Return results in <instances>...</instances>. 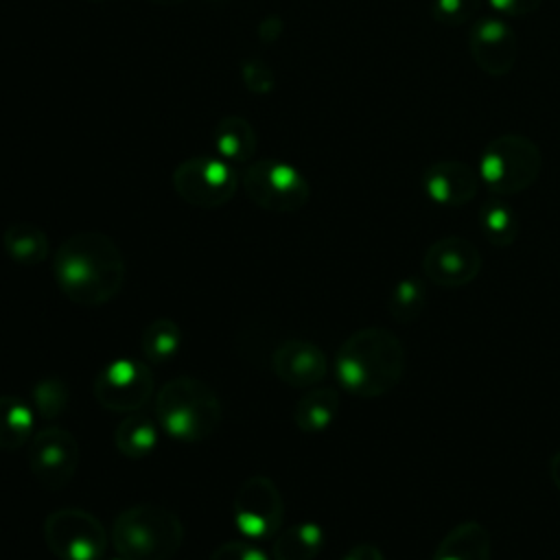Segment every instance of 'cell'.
<instances>
[{
  "label": "cell",
  "mask_w": 560,
  "mask_h": 560,
  "mask_svg": "<svg viewBox=\"0 0 560 560\" xmlns=\"http://www.w3.org/2000/svg\"><path fill=\"white\" fill-rule=\"evenodd\" d=\"M238 186L236 171L214 155H192L173 171V188L190 206L219 208L228 203Z\"/></svg>",
  "instance_id": "obj_8"
},
{
  "label": "cell",
  "mask_w": 560,
  "mask_h": 560,
  "mask_svg": "<svg viewBox=\"0 0 560 560\" xmlns=\"http://www.w3.org/2000/svg\"><path fill=\"white\" fill-rule=\"evenodd\" d=\"M542 155L534 140L503 133L490 140L479 160V179L494 195H518L540 175Z\"/></svg>",
  "instance_id": "obj_5"
},
{
  "label": "cell",
  "mask_w": 560,
  "mask_h": 560,
  "mask_svg": "<svg viewBox=\"0 0 560 560\" xmlns=\"http://www.w3.org/2000/svg\"><path fill=\"white\" fill-rule=\"evenodd\" d=\"M479 173L462 160H435L422 173L427 197L446 208H459L472 201L479 190Z\"/></svg>",
  "instance_id": "obj_15"
},
{
  "label": "cell",
  "mask_w": 560,
  "mask_h": 560,
  "mask_svg": "<svg viewBox=\"0 0 560 560\" xmlns=\"http://www.w3.org/2000/svg\"><path fill=\"white\" fill-rule=\"evenodd\" d=\"M481 9V0H433V18L446 26H459L475 22Z\"/></svg>",
  "instance_id": "obj_27"
},
{
  "label": "cell",
  "mask_w": 560,
  "mask_h": 560,
  "mask_svg": "<svg viewBox=\"0 0 560 560\" xmlns=\"http://www.w3.org/2000/svg\"><path fill=\"white\" fill-rule=\"evenodd\" d=\"M407 352L398 335L383 326L354 330L339 346L335 374L343 392L357 398L389 394L405 376Z\"/></svg>",
  "instance_id": "obj_2"
},
{
  "label": "cell",
  "mask_w": 560,
  "mask_h": 560,
  "mask_svg": "<svg viewBox=\"0 0 560 560\" xmlns=\"http://www.w3.org/2000/svg\"><path fill=\"white\" fill-rule=\"evenodd\" d=\"M479 228H481V234L494 247H510L518 236V219L514 210L497 199L481 206Z\"/></svg>",
  "instance_id": "obj_24"
},
{
  "label": "cell",
  "mask_w": 560,
  "mask_h": 560,
  "mask_svg": "<svg viewBox=\"0 0 560 560\" xmlns=\"http://www.w3.org/2000/svg\"><path fill=\"white\" fill-rule=\"evenodd\" d=\"M221 418V400L201 378L175 376L155 394V420L179 442H201L210 438L219 429Z\"/></svg>",
  "instance_id": "obj_3"
},
{
  "label": "cell",
  "mask_w": 560,
  "mask_h": 560,
  "mask_svg": "<svg viewBox=\"0 0 560 560\" xmlns=\"http://www.w3.org/2000/svg\"><path fill=\"white\" fill-rule=\"evenodd\" d=\"M492 538L479 521H462L451 527L433 551V560H490Z\"/></svg>",
  "instance_id": "obj_16"
},
{
  "label": "cell",
  "mask_w": 560,
  "mask_h": 560,
  "mask_svg": "<svg viewBox=\"0 0 560 560\" xmlns=\"http://www.w3.org/2000/svg\"><path fill=\"white\" fill-rule=\"evenodd\" d=\"M243 190L254 206L278 214L300 210L311 197L306 177L278 158L254 160L243 173Z\"/></svg>",
  "instance_id": "obj_6"
},
{
  "label": "cell",
  "mask_w": 560,
  "mask_h": 560,
  "mask_svg": "<svg viewBox=\"0 0 560 560\" xmlns=\"http://www.w3.org/2000/svg\"><path fill=\"white\" fill-rule=\"evenodd\" d=\"M232 514L236 529L245 538L262 540L278 534L284 516V501L273 479L265 475L247 477L234 494Z\"/></svg>",
  "instance_id": "obj_9"
},
{
  "label": "cell",
  "mask_w": 560,
  "mask_h": 560,
  "mask_svg": "<svg viewBox=\"0 0 560 560\" xmlns=\"http://www.w3.org/2000/svg\"><path fill=\"white\" fill-rule=\"evenodd\" d=\"M273 374L291 387H313L328 374L326 352L308 339H287L271 354Z\"/></svg>",
  "instance_id": "obj_14"
},
{
  "label": "cell",
  "mask_w": 560,
  "mask_h": 560,
  "mask_svg": "<svg viewBox=\"0 0 560 560\" xmlns=\"http://www.w3.org/2000/svg\"><path fill=\"white\" fill-rule=\"evenodd\" d=\"M90 2H105V0H90Z\"/></svg>",
  "instance_id": "obj_35"
},
{
  "label": "cell",
  "mask_w": 560,
  "mask_h": 560,
  "mask_svg": "<svg viewBox=\"0 0 560 560\" xmlns=\"http://www.w3.org/2000/svg\"><path fill=\"white\" fill-rule=\"evenodd\" d=\"M427 306V289L418 278H405L394 284L387 298V311L398 324L416 322Z\"/></svg>",
  "instance_id": "obj_25"
},
{
  "label": "cell",
  "mask_w": 560,
  "mask_h": 560,
  "mask_svg": "<svg viewBox=\"0 0 560 560\" xmlns=\"http://www.w3.org/2000/svg\"><path fill=\"white\" fill-rule=\"evenodd\" d=\"M140 348H142V357L149 363L171 361L182 348V328H179V324L168 319V317L153 319L142 330Z\"/></svg>",
  "instance_id": "obj_23"
},
{
  "label": "cell",
  "mask_w": 560,
  "mask_h": 560,
  "mask_svg": "<svg viewBox=\"0 0 560 560\" xmlns=\"http://www.w3.org/2000/svg\"><path fill=\"white\" fill-rule=\"evenodd\" d=\"M214 149L225 162H247L256 153V131L243 116H223L214 127Z\"/></svg>",
  "instance_id": "obj_19"
},
{
  "label": "cell",
  "mask_w": 560,
  "mask_h": 560,
  "mask_svg": "<svg viewBox=\"0 0 560 560\" xmlns=\"http://www.w3.org/2000/svg\"><path fill=\"white\" fill-rule=\"evenodd\" d=\"M341 560H385L381 547L372 545V542H359L354 547H350Z\"/></svg>",
  "instance_id": "obj_31"
},
{
  "label": "cell",
  "mask_w": 560,
  "mask_h": 560,
  "mask_svg": "<svg viewBox=\"0 0 560 560\" xmlns=\"http://www.w3.org/2000/svg\"><path fill=\"white\" fill-rule=\"evenodd\" d=\"M52 273L57 287L72 304L103 306L125 284V258L114 238L85 230L59 245L52 258Z\"/></svg>",
  "instance_id": "obj_1"
},
{
  "label": "cell",
  "mask_w": 560,
  "mask_h": 560,
  "mask_svg": "<svg viewBox=\"0 0 560 560\" xmlns=\"http://www.w3.org/2000/svg\"><path fill=\"white\" fill-rule=\"evenodd\" d=\"M158 444V420L149 413L131 411L114 431V446L129 459H142Z\"/></svg>",
  "instance_id": "obj_21"
},
{
  "label": "cell",
  "mask_w": 560,
  "mask_h": 560,
  "mask_svg": "<svg viewBox=\"0 0 560 560\" xmlns=\"http://www.w3.org/2000/svg\"><path fill=\"white\" fill-rule=\"evenodd\" d=\"M549 475H551L553 486L560 490V451H556L551 462H549Z\"/></svg>",
  "instance_id": "obj_32"
},
{
  "label": "cell",
  "mask_w": 560,
  "mask_h": 560,
  "mask_svg": "<svg viewBox=\"0 0 560 560\" xmlns=\"http://www.w3.org/2000/svg\"><path fill=\"white\" fill-rule=\"evenodd\" d=\"M339 405L341 398L335 387H315L298 398L293 422L304 433H322L335 422Z\"/></svg>",
  "instance_id": "obj_17"
},
{
  "label": "cell",
  "mask_w": 560,
  "mask_h": 560,
  "mask_svg": "<svg viewBox=\"0 0 560 560\" xmlns=\"http://www.w3.org/2000/svg\"><path fill=\"white\" fill-rule=\"evenodd\" d=\"M112 540L125 560H171L184 542V523L160 503H136L112 525Z\"/></svg>",
  "instance_id": "obj_4"
},
{
  "label": "cell",
  "mask_w": 560,
  "mask_h": 560,
  "mask_svg": "<svg viewBox=\"0 0 560 560\" xmlns=\"http://www.w3.org/2000/svg\"><path fill=\"white\" fill-rule=\"evenodd\" d=\"M151 394L153 374L149 363L142 359H114L94 378V398L109 411H140Z\"/></svg>",
  "instance_id": "obj_10"
},
{
  "label": "cell",
  "mask_w": 560,
  "mask_h": 560,
  "mask_svg": "<svg viewBox=\"0 0 560 560\" xmlns=\"http://www.w3.org/2000/svg\"><path fill=\"white\" fill-rule=\"evenodd\" d=\"M28 470L44 490H61L79 466V444L68 429L46 427L26 444Z\"/></svg>",
  "instance_id": "obj_11"
},
{
  "label": "cell",
  "mask_w": 560,
  "mask_h": 560,
  "mask_svg": "<svg viewBox=\"0 0 560 560\" xmlns=\"http://www.w3.org/2000/svg\"><path fill=\"white\" fill-rule=\"evenodd\" d=\"M241 74H243V83L247 85L249 92L267 94V92L273 90V72H271V68L265 61L256 59V57L243 61Z\"/></svg>",
  "instance_id": "obj_28"
},
{
  "label": "cell",
  "mask_w": 560,
  "mask_h": 560,
  "mask_svg": "<svg viewBox=\"0 0 560 560\" xmlns=\"http://www.w3.org/2000/svg\"><path fill=\"white\" fill-rule=\"evenodd\" d=\"M35 411L13 394H0V451H15L31 442Z\"/></svg>",
  "instance_id": "obj_18"
},
{
  "label": "cell",
  "mask_w": 560,
  "mask_h": 560,
  "mask_svg": "<svg viewBox=\"0 0 560 560\" xmlns=\"http://www.w3.org/2000/svg\"><path fill=\"white\" fill-rule=\"evenodd\" d=\"M481 265L479 247L464 236H442L433 241L422 256V273L442 289L470 284L479 276Z\"/></svg>",
  "instance_id": "obj_12"
},
{
  "label": "cell",
  "mask_w": 560,
  "mask_h": 560,
  "mask_svg": "<svg viewBox=\"0 0 560 560\" xmlns=\"http://www.w3.org/2000/svg\"><path fill=\"white\" fill-rule=\"evenodd\" d=\"M112 560H125V558H122V556H118V558H112Z\"/></svg>",
  "instance_id": "obj_34"
},
{
  "label": "cell",
  "mask_w": 560,
  "mask_h": 560,
  "mask_svg": "<svg viewBox=\"0 0 560 560\" xmlns=\"http://www.w3.org/2000/svg\"><path fill=\"white\" fill-rule=\"evenodd\" d=\"M324 529L313 521H302L284 532H278L271 558L273 560H313L324 547Z\"/></svg>",
  "instance_id": "obj_20"
},
{
  "label": "cell",
  "mask_w": 560,
  "mask_h": 560,
  "mask_svg": "<svg viewBox=\"0 0 560 560\" xmlns=\"http://www.w3.org/2000/svg\"><path fill=\"white\" fill-rule=\"evenodd\" d=\"M468 46L472 61L492 77L510 74L518 59V37L501 15L477 18Z\"/></svg>",
  "instance_id": "obj_13"
},
{
  "label": "cell",
  "mask_w": 560,
  "mask_h": 560,
  "mask_svg": "<svg viewBox=\"0 0 560 560\" xmlns=\"http://www.w3.org/2000/svg\"><path fill=\"white\" fill-rule=\"evenodd\" d=\"M68 400H70L68 385L59 376H46V378L37 381V385L33 387L35 411L46 420L61 416L68 407Z\"/></svg>",
  "instance_id": "obj_26"
},
{
  "label": "cell",
  "mask_w": 560,
  "mask_h": 560,
  "mask_svg": "<svg viewBox=\"0 0 560 560\" xmlns=\"http://www.w3.org/2000/svg\"><path fill=\"white\" fill-rule=\"evenodd\" d=\"M208 560H269V556L247 540H230L219 545Z\"/></svg>",
  "instance_id": "obj_29"
},
{
  "label": "cell",
  "mask_w": 560,
  "mask_h": 560,
  "mask_svg": "<svg viewBox=\"0 0 560 560\" xmlns=\"http://www.w3.org/2000/svg\"><path fill=\"white\" fill-rule=\"evenodd\" d=\"M44 542L59 560H101L107 551V532L96 516L79 508H61L42 525Z\"/></svg>",
  "instance_id": "obj_7"
},
{
  "label": "cell",
  "mask_w": 560,
  "mask_h": 560,
  "mask_svg": "<svg viewBox=\"0 0 560 560\" xmlns=\"http://www.w3.org/2000/svg\"><path fill=\"white\" fill-rule=\"evenodd\" d=\"M2 247L9 254V258L26 267L39 265L48 256L46 232L28 221L11 223L2 232Z\"/></svg>",
  "instance_id": "obj_22"
},
{
  "label": "cell",
  "mask_w": 560,
  "mask_h": 560,
  "mask_svg": "<svg viewBox=\"0 0 560 560\" xmlns=\"http://www.w3.org/2000/svg\"><path fill=\"white\" fill-rule=\"evenodd\" d=\"M490 4L501 18H521L534 13L542 0H490Z\"/></svg>",
  "instance_id": "obj_30"
},
{
  "label": "cell",
  "mask_w": 560,
  "mask_h": 560,
  "mask_svg": "<svg viewBox=\"0 0 560 560\" xmlns=\"http://www.w3.org/2000/svg\"><path fill=\"white\" fill-rule=\"evenodd\" d=\"M153 4H162V7H173V4H179V2H186V0H149Z\"/></svg>",
  "instance_id": "obj_33"
}]
</instances>
